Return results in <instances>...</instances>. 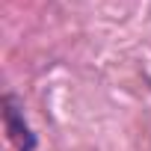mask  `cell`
<instances>
[{"label":"cell","instance_id":"obj_1","mask_svg":"<svg viewBox=\"0 0 151 151\" xmlns=\"http://www.w3.org/2000/svg\"><path fill=\"white\" fill-rule=\"evenodd\" d=\"M3 119H6V133H9V142L15 145V151H36V136H33L30 124L24 122V113H18L15 95H3Z\"/></svg>","mask_w":151,"mask_h":151}]
</instances>
